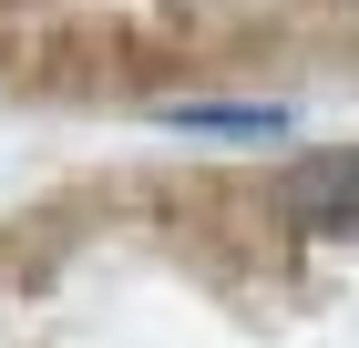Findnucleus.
I'll return each instance as SVG.
<instances>
[{"mask_svg":"<svg viewBox=\"0 0 359 348\" xmlns=\"http://www.w3.org/2000/svg\"><path fill=\"white\" fill-rule=\"evenodd\" d=\"M277 215L308 225V236H339L359 225V144H329V154H298L277 174Z\"/></svg>","mask_w":359,"mask_h":348,"instance_id":"nucleus-1","label":"nucleus"},{"mask_svg":"<svg viewBox=\"0 0 359 348\" xmlns=\"http://www.w3.org/2000/svg\"><path fill=\"white\" fill-rule=\"evenodd\" d=\"M175 134H287V103H165Z\"/></svg>","mask_w":359,"mask_h":348,"instance_id":"nucleus-2","label":"nucleus"}]
</instances>
